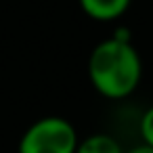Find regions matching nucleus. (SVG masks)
<instances>
[{"instance_id":"f257e3e1","label":"nucleus","mask_w":153,"mask_h":153,"mask_svg":"<svg viewBox=\"0 0 153 153\" xmlns=\"http://www.w3.org/2000/svg\"><path fill=\"white\" fill-rule=\"evenodd\" d=\"M143 63L132 42L107 38L99 42L88 59V78L105 99H126L140 82Z\"/></svg>"},{"instance_id":"f03ea898","label":"nucleus","mask_w":153,"mask_h":153,"mask_svg":"<svg viewBox=\"0 0 153 153\" xmlns=\"http://www.w3.org/2000/svg\"><path fill=\"white\" fill-rule=\"evenodd\" d=\"M78 145V132L65 117L46 115L23 132L19 153H76Z\"/></svg>"},{"instance_id":"7ed1b4c3","label":"nucleus","mask_w":153,"mask_h":153,"mask_svg":"<svg viewBox=\"0 0 153 153\" xmlns=\"http://www.w3.org/2000/svg\"><path fill=\"white\" fill-rule=\"evenodd\" d=\"M132 0H80L82 11L94 21H115L122 17Z\"/></svg>"},{"instance_id":"20e7f679","label":"nucleus","mask_w":153,"mask_h":153,"mask_svg":"<svg viewBox=\"0 0 153 153\" xmlns=\"http://www.w3.org/2000/svg\"><path fill=\"white\" fill-rule=\"evenodd\" d=\"M76 153H126V151L122 149V145L115 136L105 134V132H97V134L82 138Z\"/></svg>"},{"instance_id":"39448f33","label":"nucleus","mask_w":153,"mask_h":153,"mask_svg":"<svg viewBox=\"0 0 153 153\" xmlns=\"http://www.w3.org/2000/svg\"><path fill=\"white\" fill-rule=\"evenodd\" d=\"M138 130H140L143 145H147V147H153V107H149V109H147V111L140 115Z\"/></svg>"},{"instance_id":"423d86ee","label":"nucleus","mask_w":153,"mask_h":153,"mask_svg":"<svg viewBox=\"0 0 153 153\" xmlns=\"http://www.w3.org/2000/svg\"><path fill=\"white\" fill-rule=\"evenodd\" d=\"M126 153H153V147L138 145V147H134V149H130V151H126Z\"/></svg>"}]
</instances>
